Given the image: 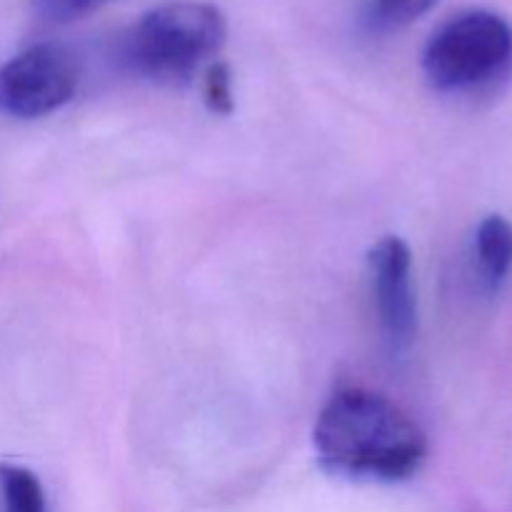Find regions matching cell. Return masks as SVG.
Wrapping results in <instances>:
<instances>
[{
  "instance_id": "obj_1",
  "label": "cell",
  "mask_w": 512,
  "mask_h": 512,
  "mask_svg": "<svg viewBox=\"0 0 512 512\" xmlns=\"http://www.w3.org/2000/svg\"><path fill=\"white\" fill-rule=\"evenodd\" d=\"M313 443L320 465L345 478L398 483L428 458L423 428L393 400L365 388H343L325 403Z\"/></svg>"
},
{
  "instance_id": "obj_2",
  "label": "cell",
  "mask_w": 512,
  "mask_h": 512,
  "mask_svg": "<svg viewBox=\"0 0 512 512\" xmlns=\"http://www.w3.org/2000/svg\"><path fill=\"white\" fill-rule=\"evenodd\" d=\"M228 38V20L220 8L195 0H178L148 10L123 45L135 73L158 83H185L200 65L218 55Z\"/></svg>"
},
{
  "instance_id": "obj_3",
  "label": "cell",
  "mask_w": 512,
  "mask_h": 512,
  "mask_svg": "<svg viewBox=\"0 0 512 512\" xmlns=\"http://www.w3.org/2000/svg\"><path fill=\"white\" fill-rule=\"evenodd\" d=\"M425 78L443 93H475L512 70V25L493 10H465L428 40Z\"/></svg>"
},
{
  "instance_id": "obj_4",
  "label": "cell",
  "mask_w": 512,
  "mask_h": 512,
  "mask_svg": "<svg viewBox=\"0 0 512 512\" xmlns=\"http://www.w3.org/2000/svg\"><path fill=\"white\" fill-rule=\"evenodd\" d=\"M80 83L78 58L60 43H38L0 65V113L33 120L70 103Z\"/></svg>"
},
{
  "instance_id": "obj_5",
  "label": "cell",
  "mask_w": 512,
  "mask_h": 512,
  "mask_svg": "<svg viewBox=\"0 0 512 512\" xmlns=\"http://www.w3.org/2000/svg\"><path fill=\"white\" fill-rule=\"evenodd\" d=\"M370 285L380 330L395 355L410 350L418 335V298L413 288V253L398 235H385L368 253Z\"/></svg>"
},
{
  "instance_id": "obj_6",
  "label": "cell",
  "mask_w": 512,
  "mask_h": 512,
  "mask_svg": "<svg viewBox=\"0 0 512 512\" xmlns=\"http://www.w3.org/2000/svg\"><path fill=\"white\" fill-rule=\"evenodd\" d=\"M475 258L490 290H498L512 270V223L503 215H488L475 233Z\"/></svg>"
},
{
  "instance_id": "obj_7",
  "label": "cell",
  "mask_w": 512,
  "mask_h": 512,
  "mask_svg": "<svg viewBox=\"0 0 512 512\" xmlns=\"http://www.w3.org/2000/svg\"><path fill=\"white\" fill-rule=\"evenodd\" d=\"M0 503L3 512H48L38 475L18 463H0Z\"/></svg>"
},
{
  "instance_id": "obj_8",
  "label": "cell",
  "mask_w": 512,
  "mask_h": 512,
  "mask_svg": "<svg viewBox=\"0 0 512 512\" xmlns=\"http://www.w3.org/2000/svg\"><path fill=\"white\" fill-rule=\"evenodd\" d=\"M438 0H373L368 20L375 30H398L423 18Z\"/></svg>"
},
{
  "instance_id": "obj_9",
  "label": "cell",
  "mask_w": 512,
  "mask_h": 512,
  "mask_svg": "<svg viewBox=\"0 0 512 512\" xmlns=\"http://www.w3.org/2000/svg\"><path fill=\"white\" fill-rule=\"evenodd\" d=\"M203 98L210 113L230 115L233 113V78H230V68L225 63L208 65L203 83Z\"/></svg>"
},
{
  "instance_id": "obj_10",
  "label": "cell",
  "mask_w": 512,
  "mask_h": 512,
  "mask_svg": "<svg viewBox=\"0 0 512 512\" xmlns=\"http://www.w3.org/2000/svg\"><path fill=\"white\" fill-rule=\"evenodd\" d=\"M105 3H110V0H33V10L45 23L65 25L85 18L93 10L103 8Z\"/></svg>"
}]
</instances>
